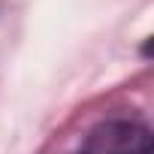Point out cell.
<instances>
[{"mask_svg":"<svg viewBox=\"0 0 154 154\" xmlns=\"http://www.w3.org/2000/svg\"><path fill=\"white\" fill-rule=\"evenodd\" d=\"M82 154H154L148 127L136 121H106L91 130Z\"/></svg>","mask_w":154,"mask_h":154,"instance_id":"1","label":"cell"}]
</instances>
